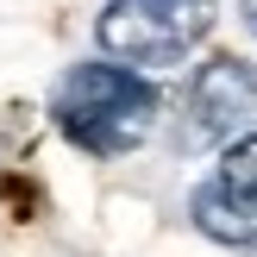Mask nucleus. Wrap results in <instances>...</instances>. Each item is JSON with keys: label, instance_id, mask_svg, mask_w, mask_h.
Instances as JSON below:
<instances>
[{"label": "nucleus", "instance_id": "nucleus-1", "mask_svg": "<svg viewBox=\"0 0 257 257\" xmlns=\"http://www.w3.org/2000/svg\"><path fill=\"white\" fill-rule=\"evenodd\" d=\"M57 132L88 157H119L157 125V88L125 63H75L57 82Z\"/></svg>", "mask_w": 257, "mask_h": 257}, {"label": "nucleus", "instance_id": "nucleus-4", "mask_svg": "<svg viewBox=\"0 0 257 257\" xmlns=\"http://www.w3.org/2000/svg\"><path fill=\"white\" fill-rule=\"evenodd\" d=\"M188 207H195V226H201L207 238H220V245H238V251H251V245H257V207H251V201H232L226 188L201 182Z\"/></svg>", "mask_w": 257, "mask_h": 257}, {"label": "nucleus", "instance_id": "nucleus-5", "mask_svg": "<svg viewBox=\"0 0 257 257\" xmlns=\"http://www.w3.org/2000/svg\"><path fill=\"white\" fill-rule=\"evenodd\" d=\"M213 188H226L232 201H251V207H257V132L232 138V145L220 151V176H213Z\"/></svg>", "mask_w": 257, "mask_h": 257}, {"label": "nucleus", "instance_id": "nucleus-2", "mask_svg": "<svg viewBox=\"0 0 257 257\" xmlns=\"http://www.w3.org/2000/svg\"><path fill=\"white\" fill-rule=\"evenodd\" d=\"M213 32V0H107L94 38L125 69H176Z\"/></svg>", "mask_w": 257, "mask_h": 257}, {"label": "nucleus", "instance_id": "nucleus-6", "mask_svg": "<svg viewBox=\"0 0 257 257\" xmlns=\"http://www.w3.org/2000/svg\"><path fill=\"white\" fill-rule=\"evenodd\" d=\"M238 19H245V32L257 38V0H238Z\"/></svg>", "mask_w": 257, "mask_h": 257}, {"label": "nucleus", "instance_id": "nucleus-3", "mask_svg": "<svg viewBox=\"0 0 257 257\" xmlns=\"http://www.w3.org/2000/svg\"><path fill=\"white\" fill-rule=\"evenodd\" d=\"M257 113V69L238 57H213L195 69L188 82V119H182V145L201 151V145H220L232 138V125H245Z\"/></svg>", "mask_w": 257, "mask_h": 257}]
</instances>
